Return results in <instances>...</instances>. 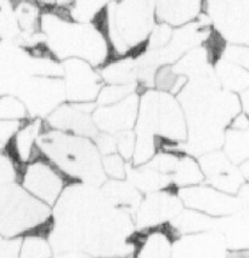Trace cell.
I'll list each match as a JSON object with an SVG mask.
<instances>
[{"mask_svg":"<svg viewBox=\"0 0 249 258\" xmlns=\"http://www.w3.org/2000/svg\"><path fill=\"white\" fill-rule=\"evenodd\" d=\"M5 151H7V147L0 143V152H5Z\"/></svg>","mask_w":249,"mask_h":258,"instance_id":"74e56055","label":"cell"},{"mask_svg":"<svg viewBox=\"0 0 249 258\" xmlns=\"http://www.w3.org/2000/svg\"><path fill=\"white\" fill-rule=\"evenodd\" d=\"M53 248L46 234L32 233L22 236L19 258H52Z\"/></svg>","mask_w":249,"mask_h":258,"instance_id":"603a6c76","label":"cell"},{"mask_svg":"<svg viewBox=\"0 0 249 258\" xmlns=\"http://www.w3.org/2000/svg\"><path fill=\"white\" fill-rule=\"evenodd\" d=\"M52 208L16 181L0 185V234L5 238H22L43 233L49 236L53 228Z\"/></svg>","mask_w":249,"mask_h":258,"instance_id":"277c9868","label":"cell"},{"mask_svg":"<svg viewBox=\"0 0 249 258\" xmlns=\"http://www.w3.org/2000/svg\"><path fill=\"white\" fill-rule=\"evenodd\" d=\"M135 134L150 135L161 140L185 143L187 119L176 96L157 89H145L140 95Z\"/></svg>","mask_w":249,"mask_h":258,"instance_id":"5b68a950","label":"cell"},{"mask_svg":"<svg viewBox=\"0 0 249 258\" xmlns=\"http://www.w3.org/2000/svg\"><path fill=\"white\" fill-rule=\"evenodd\" d=\"M110 258H135V254H131V256H118V257H110Z\"/></svg>","mask_w":249,"mask_h":258,"instance_id":"8d00e7d4","label":"cell"},{"mask_svg":"<svg viewBox=\"0 0 249 258\" xmlns=\"http://www.w3.org/2000/svg\"><path fill=\"white\" fill-rule=\"evenodd\" d=\"M176 191L185 208L217 220L238 214L241 208L238 197L219 190L206 182L192 187L179 188Z\"/></svg>","mask_w":249,"mask_h":258,"instance_id":"ba28073f","label":"cell"},{"mask_svg":"<svg viewBox=\"0 0 249 258\" xmlns=\"http://www.w3.org/2000/svg\"><path fill=\"white\" fill-rule=\"evenodd\" d=\"M158 22L179 27L203 14L205 0H156Z\"/></svg>","mask_w":249,"mask_h":258,"instance_id":"2e32d148","label":"cell"},{"mask_svg":"<svg viewBox=\"0 0 249 258\" xmlns=\"http://www.w3.org/2000/svg\"><path fill=\"white\" fill-rule=\"evenodd\" d=\"M203 14L224 43L249 46V0H205Z\"/></svg>","mask_w":249,"mask_h":258,"instance_id":"8992f818","label":"cell"},{"mask_svg":"<svg viewBox=\"0 0 249 258\" xmlns=\"http://www.w3.org/2000/svg\"><path fill=\"white\" fill-rule=\"evenodd\" d=\"M45 128L46 124L40 118L29 116L22 121L7 148L9 149V155L20 167L25 166L41 155L39 142Z\"/></svg>","mask_w":249,"mask_h":258,"instance_id":"5bb4252c","label":"cell"},{"mask_svg":"<svg viewBox=\"0 0 249 258\" xmlns=\"http://www.w3.org/2000/svg\"><path fill=\"white\" fill-rule=\"evenodd\" d=\"M39 147L41 155L55 164L72 182L98 184L107 181L103 169V155L92 139L46 126Z\"/></svg>","mask_w":249,"mask_h":258,"instance_id":"3957f363","label":"cell"},{"mask_svg":"<svg viewBox=\"0 0 249 258\" xmlns=\"http://www.w3.org/2000/svg\"><path fill=\"white\" fill-rule=\"evenodd\" d=\"M226 240L208 232L187 234L174 241L170 258H226Z\"/></svg>","mask_w":249,"mask_h":258,"instance_id":"9a60e30c","label":"cell"},{"mask_svg":"<svg viewBox=\"0 0 249 258\" xmlns=\"http://www.w3.org/2000/svg\"><path fill=\"white\" fill-rule=\"evenodd\" d=\"M33 2L38 3V4H40V5H43L44 8L52 7V5L56 4V0H33Z\"/></svg>","mask_w":249,"mask_h":258,"instance_id":"d590c367","label":"cell"},{"mask_svg":"<svg viewBox=\"0 0 249 258\" xmlns=\"http://www.w3.org/2000/svg\"><path fill=\"white\" fill-rule=\"evenodd\" d=\"M184 208L176 189L173 191L167 188L146 194L135 209V220L139 226L150 229L163 226L167 221L170 222Z\"/></svg>","mask_w":249,"mask_h":258,"instance_id":"8fae6325","label":"cell"},{"mask_svg":"<svg viewBox=\"0 0 249 258\" xmlns=\"http://www.w3.org/2000/svg\"><path fill=\"white\" fill-rule=\"evenodd\" d=\"M237 95H238L239 104H241V112L249 116V88L244 89Z\"/></svg>","mask_w":249,"mask_h":258,"instance_id":"1f68e13d","label":"cell"},{"mask_svg":"<svg viewBox=\"0 0 249 258\" xmlns=\"http://www.w3.org/2000/svg\"><path fill=\"white\" fill-rule=\"evenodd\" d=\"M95 108L96 102H88V103L65 102L47 116L45 124L54 130L94 139L100 133L92 118Z\"/></svg>","mask_w":249,"mask_h":258,"instance_id":"30bf717a","label":"cell"},{"mask_svg":"<svg viewBox=\"0 0 249 258\" xmlns=\"http://www.w3.org/2000/svg\"><path fill=\"white\" fill-rule=\"evenodd\" d=\"M223 151L236 165L249 159V126L245 128L227 127Z\"/></svg>","mask_w":249,"mask_h":258,"instance_id":"7402d4cb","label":"cell"},{"mask_svg":"<svg viewBox=\"0 0 249 258\" xmlns=\"http://www.w3.org/2000/svg\"><path fill=\"white\" fill-rule=\"evenodd\" d=\"M29 118L28 110L19 97L13 95H0V119L23 121Z\"/></svg>","mask_w":249,"mask_h":258,"instance_id":"d4e9b609","label":"cell"},{"mask_svg":"<svg viewBox=\"0 0 249 258\" xmlns=\"http://www.w3.org/2000/svg\"><path fill=\"white\" fill-rule=\"evenodd\" d=\"M62 82L66 102L88 103L96 102L104 80L100 72L90 63L78 58L62 61Z\"/></svg>","mask_w":249,"mask_h":258,"instance_id":"9c48e42d","label":"cell"},{"mask_svg":"<svg viewBox=\"0 0 249 258\" xmlns=\"http://www.w3.org/2000/svg\"><path fill=\"white\" fill-rule=\"evenodd\" d=\"M104 197L115 206L136 209L142 200V194L125 179H107L104 183Z\"/></svg>","mask_w":249,"mask_h":258,"instance_id":"ffe728a7","label":"cell"},{"mask_svg":"<svg viewBox=\"0 0 249 258\" xmlns=\"http://www.w3.org/2000/svg\"><path fill=\"white\" fill-rule=\"evenodd\" d=\"M21 124H22V121L0 119V143L8 148L9 143L11 142L15 134L17 133Z\"/></svg>","mask_w":249,"mask_h":258,"instance_id":"f546056e","label":"cell"},{"mask_svg":"<svg viewBox=\"0 0 249 258\" xmlns=\"http://www.w3.org/2000/svg\"><path fill=\"white\" fill-rule=\"evenodd\" d=\"M239 62H241V66H243V67L247 68V70L249 71V46L243 49Z\"/></svg>","mask_w":249,"mask_h":258,"instance_id":"e575fe53","label":"cell"},{"mask_svg":"<svg viewBox=\"0 0 249 258\" xmlns=\"http://www.w3.org/2000/svg\"><path fill=\"white\" fill-rule=\"evenodd\" d=\"M22 238H5L0 234V258H19Z\"/></svg>","mask_w":249,"mask_h":258,"instance_id":"f1b7e54d","label":"cell"},{"mask_svg":"<svg viewBox=\"0 0 249 258\" xmlns=\"http://www.w3.org/2000/svg\"><path fill=\"white\" fill-rule=\"evenodd\" d=\"M136 92V85L135 84H129V85H118V84H104L100 90L97 98H96V104L97 106H109V104H115L117 102H121L128 97L129 95Z\"/></svg>","mask_w":249,"mask_h":258,"instance_id":"cb8c5ba5","label":"cell"},{"mask_svg":"<svg viewBox=\"0 0 249 258\" xmlns=\"http://www.w3.org/2000/svg\"><path fill=\"white\" fill-rule=\"evenodd\" d=\"M21 167L5 152H0V185L15 182L20 176Z\"/></svg>","mask_w":249,"mask_h":258,"instance_id":"4316f807","label":"cell"},{"mask_svg":"<svg viewBox=\"0 0 249 258\" xmlns=\"http://www.w3.org/2000/svg\"><path fill=\"white\" fill-rule=\"evenodd\" d=\"M20 183L23 188L50 208L55 206L72 182L44 155L21 167Z\"/></svg>","mask_w":249,"mask_h":258,"instance_id":"52a82bcc","label":"cell"},{"mask_svg":"<svg viewBox=\"0 0 249 258\" xmlns=\"http://www.w3.org/2000/svg\"><path fill=\"white\" fill-rule=\"evenodd\" d=\"M54 258H90V256L86 252H83L80 250H70L59 252Z\"/></svg>","mask_w":249,"mask_h":258,"instance_id":"d6a6232c","label":"cell"},{"mask_svg":"<svg viewBox=\"0 0 249 258\" xmlns=\"http://www.w3.org/2000/svg\"><path fill=\"white\" fill-rule=\"evenodd\" d=\"M103 169L109 179H125L128 172V161L118 153L104 155Z\"/></svg>","mask_w":249,"mask_h":258,"instance_id":"484cf974","label":"cell"},{"mask_svg":"<svg viewBox=\"0 0 249 258\" xmlns=\"http://www.w3.org/2000/svg\"><path fill=\"white\" fill-rule=\"evenodd\" d=\"M237 197H238L239 204H241V208H239L238 212L249 224V183H244L242 185Z\"/></svg>","mask_w":249,"mask_h":258,"instance_id":"4dcf8cb0","label":"cell"},{"mask_svg":"<svg viewBox=\"0 0 249 258\" xmlns=\"http://www.w3.org/2000/svg\"><path fill=\"white\" fill-rule=\"evenodd\" d=\"M238 167H239V171H241L243 178H244L245 183H249V159L239 164Z\"/></svg>","mask_w":249,"mask_h":258,"instance_id":"836d02e7","label":"cell"},{"mask_svg":"<svg viewBox=\"0 0 249 258\" xmlns=\"http://www.w3.org/2000/svg\"><path fill=\"white\" fill-rule=\"evenodd\" d=\"M140 95L137 92L129 95L124 100L109 106H97L92 113L96 127L101 133L119 134L134 130L139 114Z\"/></svg>","mask_w":249,"mask_h":258,"instance_id":"4fadbf2b","label":"cell"},{"mask_svg":"<svg viewBox=\"0 0 249 258\" xmlns=\"http://www.w3.org/2000/svg\"><path fill=\"white\" fill-rule=\"evenodd\" d=\"M117 139V153L122 155L127 161H131L135 151V143H136V135L134 130L123 131L116 134Z\"/></svg>","mask_w":249,"mask_h":258,"instance_id":"83f0119b","label":"cell"},{"mask_svg":"<svg viewBox=\"0 0 249 258\" xmlns=\"http://www.w3.org/2000/svg\"><path fill=\"white\" fill-rule=\"evenodd\" d=\"M127 179L141 194H151L172 185L170 178L150 164L128 167Z\"/></svg>","mask_w":249,"mask_h":258,"instance_id":"e0dca14e","label":"cell"},{"mask_svg":"<svg viewBox=\"0 0 249 258\" xmlns=\"http://www.w3.org/2000/svg\"><path fill=\"white\" fill-rule=\"evenodd\" d=\"M198 161L205 173L206 183L219 190L237 196L245 183L238 165L231 161L223 149L205 153L198 158Z\"/></svg>","mask_w":249,"mask_h":258,"instance_id":"7c38bea8","label":"cell"},{"mask_svg":"<svg viewBox=\"0 0 249 258\" xmlns=\"http://www.w3.org/2000/svg\"><path fill=\"white\" fill-rule=\"evenodd\" d=\"M94 22L106 35L112 58L137 57L158 22L156 0H112Z\"/></svg>","mask_w":249,"mask_h":258,"instance_id":"7a4b0ae2","label":"cell"},{"mask_svg":"<svg viewBox=\"0 0 249 258\" xmlns=\"http://www.w3.org/2000/svg\"><path fill=\"white\" fill-rule=\"evenodd\" d=\"M172 187L175 189L192 187L206 182L200 161L187 152L180 153L169 176Z\"/></svg>","mask_w":249,"mask_h":258,"instance_id":"ac0fdd59","label":"cell"},{"mask_svg":"<svg viewBox=\"0 0 249 258\" xmlns=\"http://www.w3.org/2000/svg\"><path fill=\"white\" fill-rule=\"evenodd\" d=\"M215 78L221 88L239 94L249 88V71L237 63L219 57L215 61Z\"/></svg>","mask_w":249,"mask_h":258,"instance_id":"d6986e66","label":"cell"},{"mask_svg":"<svg viewBox=\"0 0 249 258\" xmlns=\"http://www.w3.org/2000/svg\"><path fill=\"white\" fill-rule=\"evenodd\" d=\"M134 59L135 57L111 58L106 64L98 68L104 84H118V85L134 84L137 74V68Z\"/></svg>","mask_w":249,"mask_h":258,"instance_id":"44dd1931","label":"cell"},{"mask_svg":"<svg viewBox=\"0 0 249 258\" xmlns=\"http://www.w3.org/2000/svg\"><path fill=\"white\" fill-rule=\"evenodd\" d=\"M41 40L59 61L78 58L98 70L112 58L106 35L96 22H80L66 16L55 5L44 8Z\"/></svg>","mask_w":249,"mask_h":258,"instance_id":"6da1fadb","label":"cell"}]
</instances>
